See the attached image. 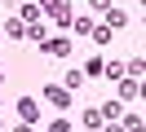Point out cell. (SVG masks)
I'll use <instances>...</instances> for the list:
<instances>
[{"mask_svg":"<svg viewBox=\"0 0 146 132\" xmlns=\"http://www.w3.org/2000/svg\"><path fill=\"white\" fill-rule=\"evenodd\" d=\"M49 132H71V123H66V119H53V128H49Z\"/></svg>","mask_w":146,"mask_h":132,"instance_id":"obj_11","label":"cell"},{"mask_svg":"<svg viewBox=\"0 0 146 132\" xmlns=\"http://www.w3.org/2000/svg\"><path fill=\"white\" fill-rule=\"evenodd\" d=\"M119 97H124V101H133V97H137V84H133V79H128V75L119 79Z\"/></svg>","mask_w":146,"mask_h":132,"instance_id":"obj_4","label":"cell"},{"mask_svg":"<svg viewBox=\"0 0 146 132\" xmlns=\"http://www.w3.org/2000/svg\"><path fill=\"white\" fill-rule=\"evenodd\" d=\"M128 22V13H124V9H111V18H106V26H124Z\"/></svg>","mask_w":146,"mask_h":132,"instance_id":"obj_7","label":"cell"},{"mask_svg":"<svg viewBox=\"0 0 146 132\" xmlns=\"http://www.w3.org/2000/svg\"><path fill=\"white\" fill-rule=\"evenodd\" d=\"M44 97L58 106V110H66V106H71V93H66V88H58V84H49V88H44Z\"/></svg>","mask_w":146,"mask_h":132,"instance_id":"obj_2","label":"cell"},{"mask_svg":"<svg viewBox=\"0 0 146 132\" xmlns=\"http://www.w3.org/2000/svg\"><path fill=\"white\" fill-rule=\"evenodd\" d=\"M89 5H93V9H106V5H111V0H89Z\"/></svg>","mask_w":146,"mask_h":132,"instance_id":"obj_12","label":"cell"},{"mask_svg":"<svg viewBox=\"0 0 146 132\" xmlns=\"http://www.w3.org/2000/svg\"><path fill=\"white\" fill-rule=\"evenodd\" d=\"M5 31H9V35H13V40H22V35H27V26H22V18H13V22H9V26H5Z\"/></svg>","mask_w":146,"mask_h":132,"instance_id":"obj_6","label":"cell"},{"mask_svg":"<svg viewBox=\"0 0 146 132\" xmlns=\"http://www.w3.org/2000/svg\"><path fill=\"white\" fill-rule=\"evenodd\" d=\"M102 70H106L111 79H124V62H102Z\"/></svg>","mask_w":146,"mask_h":132,"instance_id":"obj_5","label":"cell"},{"mask_svg":"<svg viewBox=\"0 0 146 132\" xmlns=\"http://www.w3.org/2000/svg\"><path fill=\"white\" fill-rule=\"evenodd\" d=\"M36 119V101H18V123H31Z\"/></svg>","mask_w":146,"mask_h":132,"instance_id":"obj_3","label":"cell"},{"mask_svg":"<svg viewBox=\"0 0 146 132\" xmlns=\"http://www.w3.org/2000/svg\"><path fill=\"white\" fill-rule=\"evenodd\" d=\"M89 35H93V44H106V40H111V26H93Z\"/></svg>","mask_w":146,"mask_h":132,"instance_id":"obj_8","label":"cell"},{"mask_svg":"<svg viewBox=\"0 0 146 132\" xmlns=\"http://www.w3.org/2000/svg\"><path fill=\"white\" fill-rule=\"evenodd\" d=\"M13 132H31V128H27V123H18V128H13Z\"/></svg>","mask_w":146,"mask_h":132,"instance_id":"obj_13","label":"cell"},{"mask_svg":"<svg viewBox=\"0 0 146 132\" xmlns=\"http://www.w3.org/2000/svg\"><path fill=\"white\" fill-rule=\"evenodd\" d=\"M84 75H102V57H89V62H84Z\"/></svg>","mask_w":146,"mask_h":132,"instance_id":"obj_9","label":"cell"},{"mask_svg":"<svg viewBox=\"0 0 146 132\" xmlns=\"http://www.w3.org/2000/svg\"><path fill=\"white\" fill-rule=\"evenodd\" d=\"M40 49L53 53V57H66V53H71V40H62V35H58V40H49V35H44V40H40Z\"/></svg>","mask_w":146,"mask_h":132,"instance_id":"obj_1","label":"cell"},{"mask_svg":"<svg viewBox=\"0 0 146 132\" xmlns=\"http://www.w3.org/2000/svg\"><path fill=\"white\" fill-rule=\"evenodd\" d=\"M84 123H89V128H102L106 119H102V110H89V114H84Z\"/></svg>","mask_w":146,"mask_h":132,"instance_id":"obj_10","label":"cell"}]
</instances>
